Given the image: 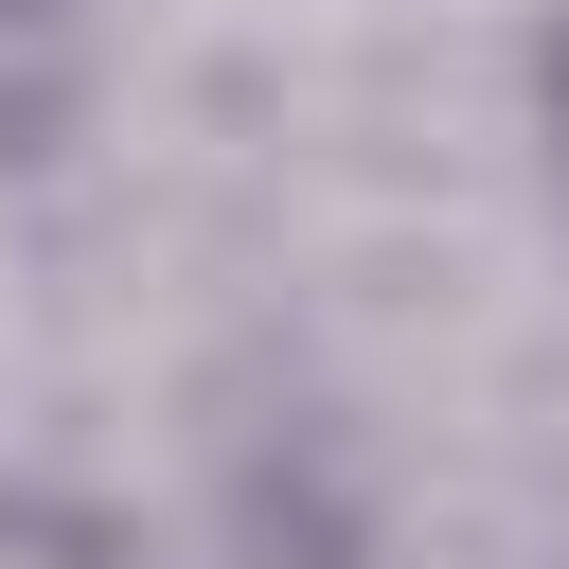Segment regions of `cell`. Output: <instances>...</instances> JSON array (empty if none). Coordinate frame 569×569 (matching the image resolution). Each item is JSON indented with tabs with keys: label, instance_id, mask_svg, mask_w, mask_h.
<instances>
[{
	"label": "cell",
	"instance_id": "1",
	"mask_svg": "<svg viewBox=\"0 0 569 569\" xmlns=\"http://www.w3.org/2000/svg\"><path fill=\"white\" fill-rule=\"evenodd\" d=\"M551 160H569V53H551Z\"/></svg>",
	"mask_w": 569,
	"mask_h": 569
}]
</instances>
